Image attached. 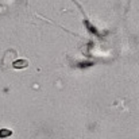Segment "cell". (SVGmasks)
<instances>
[{"mask_svg": "<svg viewBox=\"0 0 139 139\" xmlns=\"http://www.w3.org/2000/svg\"><path fill=\"white\" fill-rule=\"evenodd\" d=\"M26 65H27V61H16L15 64H14V66L18 68V66H26Z\"/></svg>", "mask_w": 139, "mask_h": 139, "instance_id": "obj_1", "label": "cell"}, {"mask_svg": "<svg viewBox=\"0 0 139 139\" xmlns=\"http://www.w3.org/2000/svg\"><path fill=\"white\" fill-rule=\"evenodd\" d=\"M11 132L10 131H7V130H3L1 132H0V136H5V135H10Z\"/></svg>", "mask_w": 139, "mask_h": 139, "instance_id": "obj_2", "label": "cell"}]
</instances>
